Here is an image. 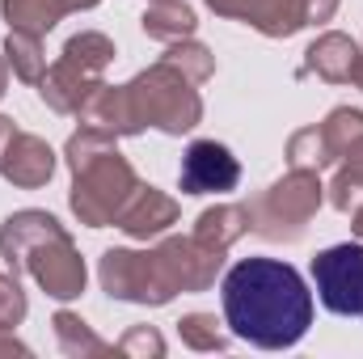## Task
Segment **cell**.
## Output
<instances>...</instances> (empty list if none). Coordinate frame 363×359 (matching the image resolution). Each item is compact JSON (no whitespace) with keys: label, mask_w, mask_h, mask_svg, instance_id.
Returning a JSON list of instances; mask_svg holds the SVG:
<instances>
[{"label":"cell","mask_w":363,"mask_h":359,"mask_svg":"<svg viewBox=\"0 0 363 359\" xmlns=\"http://www.w3.org/2000/svg\"><path fill=\"white\" fill-rule=\"evenodd\" d=\"M207 4H211L220 17H237V21L262 30L267 38H287V34H296L300 26H308L300 0H207Z\"/></svg>","instance_id":"30bf717a"},{"label":"cell","mask_w":363,"mask_h":359,"mask_svg":"<svg viewBox=\"0 0 363 359\" xmlns=\"http://www.w3.org/2000/svg\"><path fill=\"white\" fill-rule=\"evenodd\" d=\"M355 64H359V43H351L347 34H334V30L321 34L308 47V60H304L308 72H317L321 81H334V85L355 81Z\"/></svg>","instance_id":"5bb4252c"},{"label":"cell","mask_w":363,"mask_h":359,"mask_svg":"<svg viewBox=\"0 0 363 359\" xmlns=\"http://www.w3.org/2000/svg\"><path fill=\"white\" fill-rule=\"evenodd\" d=\"M114 60V43L97 30H81L64 43V55L43 72L38 93L51 110L60 114H81V106L89 101V93L101 85L106 64Z\"/></svg>","instance_id":"277c9868"},{"label":"cell","mask_w":363,"mask_h":359,"mask_svg":"<svg viewBox=\"0 0 363 359\" xmlns=\"http://www.w3.org/2000/svg\"><path fill=\"white\" fill-rule=\"evenodd\" d=\"M4 89H9V68H4V60H0V97H4Z\"/></svg>","instance_id":"f546056e"},{"label":"cell","mask_w":363,"mask_h":359,"mask_svg":"<svg viewBox=\"0 0 363 359\" xmlns=\"http://www.w3.org/2000/svg\"><path fill=\"white\" fill-rule=\"evenodd\" d=\"M131 101L144 127H161L169 136H182L190 127H199L203 118V97L194 89V81H186L174 64H157L148 72H140L131 85Z\"/></svg>","instance_id":"8992f818"},{"label":"cell","mask_w":363,"mask_h":359,"mask_svg":"<svg viewBox=\"0 0 363 359\" xmlns=\"http://www.w3.org/2000/svg\"><path fill=\"white\" fill-rule=\"evenodd\" d=\"M300 9H304V21H330L338 0H300Z\"/></svg>","instance_id":"484cf974"},{"label":"cell","mask_w":363,"mask_h":359,"mask_svg":"<svg viewBox=\"0 0 363 359\" xmlns=\"http://www.w3.org/2000/svg\"><path fill=\"white\" fill-rule=\"evenodd\" d=\"M351 220H355V233H359V241H363V203L351 211Z\"/></svg>","instance_id":"83f0119b"},{"label":"cell","mask_w":363,"mask_h":359,"mask_svg":"<svg viewBox=\"0 0 363 359\" xmlns=\"http://www.w3.org/2000/svg\"><path fill=\"white\" fill-rule=\"evenodd\" d=\"M17 136V127H13V118H4L0 114V157H4V148H9V140Z\"/></svg>","instance_id":"4316f807"},{"label":"cell","mask_w":363,"mask_h":359,"mask_svg":"<svg viewBox=\"0 0 363 359\" xmlns=\"http://www.w3.org/2000/svg\"><path fill=\"white\" fill-rule=\"evenodd\" d=\"M250 233V211L241 207V203H220V207H207L203 216H199V224H194V237L203 241V245H211V250H228L233 241H241Z\"/></svg>","instance_id":"2e32d148"},{"label":"cell","mask_w":363,"mask_h":359,"mask_svg":"<svg viewBox=\"0 0 363 359\" xmlns=\"http://www.w3.org/2000/svg\"><path fill=\"white\" fill-rule=\"evenodd\" d=\"M313 283L330 313L363 317V241L330 245L313 258Z\"/></svg>","instance_id":"ba28073f"},{"label":"cell","mask_w":363,"mask_h":359,"mask_svg":"<svg viewBox=\"0 0 363 359\" xmlns=\"http://www.w3.org/2000/svg\"><path fill=\"white\" fill-rule=\"evenodd\" d=\"M165 64H174L186 81H194V85H203L211 72H216V60H211V51L203 47V43H190V38H182V43H169V51H165Z\"/></svg>","instance_id":"7402d4cb"},{"label":"cell","mask_w":363,"mask_h":359,"mask_svg":"<svg viewBox=\"0 0 363 359\" xmlns=\"http://www.w3.org/2000/svg\"><path fill=\"white\" fill-rule=\"evenodd\" d=\"M4 55H9V68L21 77V81H30V85H38L43 81V72H47V55H43V34H26V30H9V38H4Z\"/></svg>","instance_id":"d6986e66"},{"label":"cell","mask_w":363,"mask_h":359,"mask_svg":"<svg viewBox=\"0 0 363 359\" xmlns=\"http://www.w3.org/2000/svg\"><path fill=\"white\" fill-rule=\"evenodd\" d=\"M51 326H55V338H60V351H64V355H81V359H85V355H110V347L93 334L77 313L60 309Z\"/></svg>","instance_id":"ffe728a7"},{"label":"cell","mask_w":363,"mask_h":359,"mask_svg":"<svg viewBox=\"0 0 363 359\" xmlns=\"http://www.w3.org/2000/svg\"><path fill=\"white\" fill-rule=\"evenodd\" d=\"M321 174L313 170H291L287 178H279L274 186H267L262 194H254L245 203L250 211V228L262 233L267 241H296L308 220L321 207Z\"/></svg>","instance_id":"5b68a950"},{"label":"cell","mask_w":363,"mask_h":359,"mask_svg":"<svg viewBox=\"0 0 363 359\" xmlns=\"http://www.w3.org/2000/svg\"><path fill=\"white\" fill-rule=\"evenodd\" d=\"M355 85L363 89V43H359V64H355Z\"/></svg>","instance_id":"f1b7e54d"},{"label":"cell","mask_w":363,"mask_h":359,"mask_svg":"<svg viewBox=\"0 0 363 359\" xmlns=\"http://www.w3.org/2000/svg\"><path fill=\"white\" fill-rule=\"evenodd\" d=\"M174 220H178V203H174L169 194H161L157 186H144V182H140V190L127 199V207L118 211L114 224H118L127 237H135V241H152V237H161Z\"/></svg>","instance_id":"7c38bea8"},{"label":"cell","mask_w":363,"mask_h":359,"mask_svg":"<svg viewBox=\"0 0 363 359\" xmlns=\"http://www.w3.org/2000/svg\"><path fill=\"white\" fill-rule=\"evenodd\" d=\"M21 317H26V292L17 283V270H9L0 275V334L21 326Z\"/></svg>","instance_id":"cb8c5ba5"},{"label":"cell","mask_w":363,"mask_h":359,"mask_svg":"<svg viewBox=\"0 0 363 359\" xmlns=\"http://www.w3.org/2000/svg\"><path fill=\"white\" fill-rule=\"evenodd\" d=\"M68 165H72V211L89 228L114 224L118 211L127 207V199L140 190L135 170L114 148V136H106V131L81 127L68 140Z\"/></svg>","instance_id":"3957f363"},{"label":"cell","mask_w":363,"mask_h":359,"mask_svg":"<svg viewBox=\"0 0 363 359\" xmlns=\"http://www.w3.org/2000/svg\"><path fill=\"white\" fill-rule=\"evenodd\" d=\"M0 254L9 270H30L38 287L55 300H77L85 292V263L64 224L47 211H13L0 228Z\"/></svg>","instance_id":"7a4b0ae2"},{"label":"cell","mask_w":363,"mask_h":359,"mask_svg":"<svg viewBox=\"0 0 363 359\" xmlns=\"http://www.w3.org/2000/svg\"><path fill=\"white\" fill-rule=\"evenodd\" d=\"M330 190H334L338 211H355L363 203V136L338 157V174L330 182Z\"/></svg>","instance_id":"ac0fdd59"},{"label":"cell","mask_w":363,"mask_h":359,"mask_svg":"<svg viewBox=\"0 0 363 359\" xmlns=\"http://www.w3.org/2000/svg\"><path fill=\"white\" fill-rule=\"evenodd\" d=\"M287 165L291 170H313V174H321V170L334 165L330 161V148L321 140V127H304V131H296L287 140Z\"/></svg>","instance_id":"44dd1931"},{"label":"cell","mask_w":363,"mask_h":359,"mask_svg":"<svg viewBox=\"0 0 363 359\" xmlns=\"http://www.w3.org/2000/svg\"><path fill=\"white\" fill-rule=\"evenodd\" d=\"M241 182V165L237 157L216 144V140H194L182 157V170H178V186L182 194H224Z\"/></svg>","instance_id":"9c48e42d"},{"label":"cell","mask_w":363,"mask_h":359,"mask_svg":"<svg viewBox=\"0 0 363 359\" xmlns=\"http://www.w3.org/2000/svg\"><path fill=\"white\" fill-rule=\"evenodd\" d=\"M114 351L118 355H165V338L157 330H148V326H135V330L123 334V343Z\"/></svg>","instance_id":"d4e9b609"},{"label":"cell","mask_w":363,"mask_h":359,"mask_svg":"<svg viewBox=\"0 0 363 359\" xmlns=\"http://www.w3.org/2000/svg\"><path fill=\"white\" fill-rule=\"evenodd\" d=\"M0 174L13 182V186H21V190H34V186L51 182V174H55V153L47 148V140H38L30 131H17L9 140L4 157H0Z\"/></svg>","instance_id":"4fadbf2b"},{"label":"cell","mask_w":363,"mask_h":359,"mask_svg":"<svg viewBox=\"0 0 363 359\" xmlns=\"http://www.w3.org/2000/svg\"><path fill=\"white\" fill-rule=\"evenodd\" d=\"M81 123L93 127V131H106V136H135V131H144L127 85H97L89 93V101L81 106Z\"/></svg>","instance_id":"8fae6325"},{"label":"cell","mask_w":363,"mask_h":359,"mask_svg":"<svg viewBox=\"0 0 363 359\" xmlns=\"http://www.w3.org/2000/svg\"><path fill=\"white\" fill-rule=\"evenodd\" d=\"M97 0H0V13L9 21V30H26V34H47L64 13L93 9Z\"/></svg>","instance_id":"9a60e30c"},{"label":"cell","mask_w":363,"mask_h":359,"mask_svg":"<svg viewBox=\"0 0 363 359\" xmlns=\"http://www.w3.org/2000/svg\"><path fill=\"white\" fill-rule=\"evenodd\" d=\"M144 34L157 43H182L194 34V9L182 0H152L144 13Z\"/></svg>","instance_id":"e0dca14e"},{"label":"cell","mask_w":363,"mask_h":359,"mask_svg":"<svg viewBox=\"0 0 363 359\" xmlns=\"http://www.w3.org/2000/svg\"><path fill=\"white\" fill-rule=\"evenodd\" d=\"M178 334L194 351H228V338L220 334V321L211 313H186L178 321Z\"/></svg>","instance_id":"603a6c76"},{"label":"cell","mask_w":363,"mask_h":359,"mask_svg":"<svg viewBox=\"0 0 363 359\" xmlns=\"http://www.w3.org/2000/svg\"><path fill=\"white\" fill-rule=\"evenodd\" d=\"M224 321L237 338L262 351L296 347L313 326V292L300 270L279 258H241L228 267L224 283Z\"/></svg>","instance_id":"6da1fadb"},{"label":"cell","mask_w":363,"mask_h":359,"mask_svg":"<svg viewBox=\"0 0 363 359\" xmlns=\"http://www.w3.org/2000/svg\"><path fill=\"white\" fill-rule=\"evenodd\" d=\"M101 287L114 300H131V304H169L174 287L165 279V267L157 258V250L140 254V250H106L101 254Z\"/></svg>","instance_id":"52a82bcc"}]
</instances>
